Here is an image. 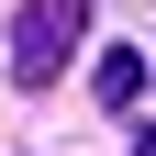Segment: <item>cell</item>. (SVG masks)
<instances>
[{
    "label": "cell",
    "instance_id": "2",
    "mask_svg": "<svg viewBox=\"0 0 156 156\" xmlns=\"http://www.w3.org/2000/svg\"><path fill=\"white\" fill-rule=\"evenodd\" d=\"M89 89H101V101H112V112H123V101H134V89H145V56H134V45H112V56H101V67H89Z\"/></svg>",
    "mask_w": 156,
    "mask_h": 156
},
{
    "label": "cell",
    "instance_id": "3",
    "mask_svg": "<svg viewBox=\"0 0 156 156\" xmlns=\"http://www.w3.org/2000/svg\"><path fill=\"white\" fill-rule=\"evenodd\" d=\"M134 156H156V134H145V145H134Z\"/></svg>",
    "mask_w": 156,
    "mask_h": 156
},
{
    "label": "cell",
    "instance_id": "1",
    "mask_svg": "<svg viewBox=\"0 0 156 156\" xmlns=\"http://www.w3.org/2000/svg\"><path fill=\"white\" fill-rule=\"evenodd\" d=\"M78 34H89V0H23L11 11V78L23 89H56L78 56Z\"/></svg>",
    "mask_w": 156,
    "mask_h": 156
}]
</instances>
